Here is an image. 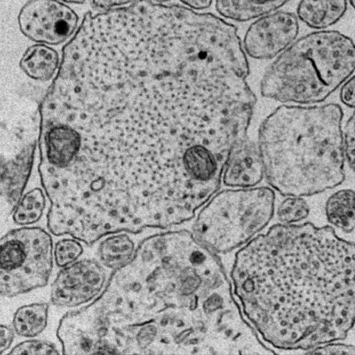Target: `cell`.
<instances>
[{
    "label": "cell",
    "instance_id": "23",
    "mask_svg": "<svg viewBox=\"0 0 355 355\" xmlns=\"http://www.w3.org/2000/svg\"><path fill=\"white\" fill-rule=\"evenodd\" d=\"M340 99L348 107L355 108V75L351 76L341 86Z\"/></svg>",
    "mask_w": 355,
    "mask_h": 355
},
{
    "label": "cell",
    "instance_id": "19",
    "mask_svg": "<svg viewBox=\"0 0 355 355\" xmlns=\"http://www.w3.org/2000/svg\"><path fill=\"white\" fill-rule=\"evenodd\" d=\"M83 251L80 241L72 236L62 238L54 244V262L57 267L62 268L78 260Z\"/></svg>",
    "mask_w": 355,
    "mask_h": 355
},
{
    "label": "cell",
    "instance_id": "6",
    "mask_svg": "<svg viewBox=\"0 0 355 355\" xmlns=\"http://www.w3.org/2000/svg\"><path fill=\"white\" fill-rule=\"evenodd\" d=\"M53 239L44 229L24 226L0 241V293L12 297L45 286L53 267Z\"/></svg>",
    "mask_w": 355,
    "mask_h": 355
},
{
    "label": "cell",
    "instance_id": "25",
    "mask_svg": "<svg viewBox=\"0 0 355 355\" xmlns=\"http://www.w3.org/2000/svg\"><path fill=\"white\" fill-rule=\"evenodd\" d=\"M15 331L12 326L1 324L0 327V355L8 350L15 338Z\"/></svg>",
    "mask_w": 355,
    "mask_h": 355
},
{
    "label": "cell",
    "instance_id": "9",
    "mask_svg": "<svg viewBox=\"0 0 355 355\" xmlns=\"http://www.w3.org/2000/svg\"><path fill=\"white\" fill-rule=\"evenodd\" d=\"M300 29L294 13L276 10L261 16L245 31L243 47L247 55L257 60L277 57L295 40Z\"/></svg>",
    "mask_w": 355,
    "mask_h": 355
},
{
    "label": "cell",
    "instance_id": "21",
    "mask_svg": "<svg viewBox=\"0 0 355 355\" xmlns=\"http://www.w3.org/2000/svg\"><path fill=\"white\" fill-rule=\"evenodd\" d=\"M345 159L355 173V111L347 119L343 131Z\"/></svg>",
    "mask_w": 355,
    "mask_h": 355
},
{
    "label": "cell",
    "instance_id": "13",
    "mask_svg": "<svg viewBox=\"0 0 355 355\" xmlns=\"http://www.w3.org/2000/svg\"><path fill=\"white\" fill-rule=\"evenodd\" d=\"M291 0H215L216 9L223 17L244 22L277 10Z\"/></svg>",
    "mask_w": 355,
    "mask_h": 355
},
{
    "label": "cell",
    "instance_id": "1",
    "mask_svg": "<svg viewBox=\"0 0 355 355\" xmlns=\"http://www.w3.org/2000/svg\"><path fill=\"white\" fill-rule=\"evenodd\" d=\"M106 286L137 324L132 354H275L246 320L215 252L187 230L144 239Z\"/></svg>",
    "mask_w": 355,
    "mask_h": 355
},
{
    "label": "cell",
    "instance_id": "26",
    "mask_svg": "<svg viewBox=\"0 0 355 355\" xmlns=\"http://www.w3.org/2000/svg\"><path fill=\"white\" fill-rule=\"evenodd\" d=\"M214 0H180L186 7L195 11H202L208 9Z\"/></svg>",
    "mask_w": 355,
    "mask_h": 355
},
{
    "label": "cell",
    "instance_id": "10",
    "mask_svg": "<svg viewBox=\"0 0 355 355\" xmlns=\"http://www.w3.org/2000/svg\"><path fill=\"white\" fill-rule=\"evenodd\" d=\"M263 177V164L258 144L246 136L232 148L222 181L232 188H250L259 184Z\"/></svg>",
    "mask_w": 355,
    "mask_h": 355
},
{
    "label": "cell",
    "instance_id": "7",
    "mask_svg": "<svg viewBox=\"0 0 355 355\" xmlns=\"http://www.w3.org/2000/svg\"><path fill=\"white\" fill-rule=\"evenodd\" d=\"M78 21L77 13L59 0H28L17 16L19 28L25 37L49 46L71 38Z\"/></svg>",
    "mask_w": 355,
    "mask_h": 355
},
{
    "label": "cell",
    "instance_id": "22",
    "mask_svg": "<svg viewBox=\"0 0 355 355\" xmlns=\"http://www.w3.org/2000/svg\"><path fill=\"white\" fill-rule=\"evenodd\" d=\"M308 354H355V346L331 342L306 350Z\"/></svg>",
    "mask_w": 355,
    "mask_h": 355
},
{
    "label": "cell",
    "instance_id": "4",
    "mask_svg": "<svg viewBox=\"0 0 355 355\" xmlns=\"http://www.w3.org/2000/svg\"><path fill=\"white\" fill-rule=\"evenodd\" d=\"M355 71V44L332 30L309 33L295 41L266 70L261 95L282 103L324 101Z\"/></svg>",
    "mask_w": 355,
    "mask_h": 355
},
{
    "label": "cell",
    "instance_id": "8",
    "mask_svg": "<svg viewBox=\"0 0 355 355\" xmlns=\"http://www.w3.org/2000/svg\"><path fill=\"white\" fill-rule=\"evenodd\" d=\"M107 269L98 259L83 258L60 268L50 291L51 302L74 308L96 299L106 286Z\"/></svg>",
    "mask_w": 355,
    "mask_h": 355
},
{
    "label": "cell",
    "instance_id": "3",
    "mask_svg": "<svg viewBox=\"0 0 355 355\" xmlns=\"http://www.w3.org/2000/svg\"><path fill=\"white\" fill-rule=\"evenodd\" d=\"M343 111L337 103L282 105L262 122L264 177L284 196H310L345 180Z\"/></svg>",
    "mask_w": 355,
    "mask_h": 355
},
{
    "label": "cell",
    "instance_id": "12",
    "mask_svg": "<svg viewBox=\"0 0 355 355\" xmlns=\"http://www.w3.org/2000/svg\"><path fill=\"white\" fill-rule=\"evenodd\" d=\"M347 0H301L297 16L311 28L323 30L336 24L345 14Z\"/></svg>",
    "mask_w": 355,
    "mask_h": 355
},
{
    "label": "cell",
    "instance_id": "11",
    "mask_svg": "<svg viewBox=\"0 0 355 355\" xmlns=\"http://www.w3.org/2000/svg\"><path fill=\"white\" fill-rule=\"evenodd\" d=\"M61 59L58 51L49 45L37 43L23 53L19 67L33 81L46 83L55 78Z\"/></svg>",
    "mask_w": 355,
    "mask_h": 355
},
{
    "label": "cell",
    "instance_id": "15",
    "mask_svg": "<svg viewBox=\"0 0 355 355\" xmlns=\"http://www.w3.org/2000/svg\"><path fill=\"white\" fill-rule=\"evenodd\" d=\"M325 215L328 222L345 233L355 229V190L340 189L326 201Z\"/></svg>",
    "mask_w": 355,
    "mask_h": 355
},
{
    "label": "cell",
    "instance_id": "27",
    "mask_svg": "<svg viewBox=\"0 0 355 355\" xmlns=\"http://www.w3.org/2000/svg\"><path fill=\"white\" fill-rule=\"evenodd\" d=\"M63 3H70V4H82L86 0H59Z\"/></svg>",
    "mask_w": 355,
    "mask_h": 355
},
{
    "label": "cell",
    "instance_id": "2",
    "mask_svg": "<svg viewBox=\"0 0 355 355\" xmlns=\"http://www.w3.org/2000/svg\"><path fill=\"white\" fill-rule=\"evenodd\" d=\"M231 279L245 317L274 348L343 340L355 323V243L329 225H272L236 252Z\"/></svg>",
    "mask_w": 355,
    "mask_h": 355
},
{
    "label": "cell",
    "instance_id": "28",
    "mask_svg": "<svg viewBox=\"0 0 355 355\" xmlns=\"http://www.w3.org/2000/svg\"><path fill=\"white\" fill-rule=\"evenodd\" d=\"M153 1L155 2V3H163L164 4L165 3H167L171 0H152Z\"/></svg>",
    "mask_w": 355,
    "mask_h": 355
},
{
    "label": "cell",
    "instance_id": "16",
    "mask_svg": "<svg viewBox=\"0 0 355 355\" xmlns=\"http://www.w3.org/2000/svg\"><path fill=\"white\" fill-rule=\"evenodd\" d=\"M49 305L37 302L19 307L12 318L15 333L24 338H32L42 333L47 326Z\"/></svg>",
    "mask_w": 355,
    "mask_h": 355
},
{
    "label": "cell",
    "instance_id": "5",
    "mask_svg": "<svg viewBox=\"0 0 355 355\" xmlns=\"http://www.w3.org/2000/svg\"><path fill=\"white\" fill-rule=\"evenodd\" d=\"M275 193L268 187L237 188L216 192L199 211L195 236L215 253L245 245L270 223Z\"/></svg>",
    "mask_w": 355,
    "mask_h": 355
},
{
    "label": "cell",
    "instance_id": "17",
    "mask_svg": "<svg viewBox=\"0 0 355 355\" xmlns=\"http://www.w3.org/2000/svg\"><path fill=\"white\" fill-rule=\"evenodd\" d=\"M46 192L40 187H34L21 196L13 209L12 220L20 227L32 226L42 218L46 208Z\"/></svg>",
    "mask_w": 355,
    "mask_h": 355
},
{
    "label": "cell",
    "instance_id": "20",
    "mask_svg": "<svg viewBox=\"0 0 355 355\" xmlns=\"http://www.w3.org/2000/svg\"><path fill=\"white\" fill-rule=\"evenodd\" d=\"M54 343L42 339H28L15 345L7 354H58Z\"/></svg>",
    "mask_w": 355,
    "mask_h": 355
},
{
    "label": "cell",
    "instance_id": "29",
    "mask_svg": "<svg viewBox=\"0 0 355 355\" xmlns=\"http://www.w3.org/2000/svg\"><path fill=\"white\" fill-rule=\"evenodd\" d=\"M349 3H350L351 6H352L354 10H355V0H349Z\"/></svg>",
    "mask_w": 355,
    "mask_h": 355
},
{
    "label": "cell",
    "instance_id": "18",
    "mask_svg": "<svg viewBox=\"0 0 355 355\" xmlns=\"http://www.w3.org/2000/svg\"><path fill=\"white\" fill-rule=\"evenodd\" d=\"M310 207L300 196H287L277 207V216L284 224H295L307 218Z\"/></svg>",
    "mask_w": 355,
    "mask_h": 355
},
{
    "label": "cell",
    "instance_id": "14",
    "mask_svg": "<svg viewBox=\"0 0 355 355\" xmlns=\"http://www.w3.org/2000/svg\"><path fill=\"white\" fill-rule=\"evenodd\" d=\"M136 248L134 240L127 232L112 234L100 243L98 260L103 267L113 272L132 260Z\"/></svg>",
    "mask_w": 355,
    "mask_h": 355
},
{
    "label": "cell",
    "instance_id": "24",
    "mask_svg": "<svg viewBox=\"0 0 355 355\" xmlns=\"http://www.w3.org/2000/svg\"><path fill=\"white\" fill-rule=\"evenodd\" d=\"M139 0H90L92 6L101 11L127 6Z\"/></svg>",
    "mask_w": 355,
    "mask_h": 355
}]
</instances>
